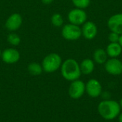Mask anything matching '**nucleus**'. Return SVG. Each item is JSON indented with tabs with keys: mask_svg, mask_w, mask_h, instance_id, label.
<instances>
[{
	"mask_svg": "<svg viewBox=\"0 0 122 122\" xmlns=\"http://www.w3.org/2000/svg\"><path fill=\"white\" fill-rule=\"evenodd\" d=\"M118 42L120 44V45L122 47V34H121L119 35V42Z\"/></svg>",
	"mask_w": 122,
	"mask_h": 122,
	"instance_id": "obj_22",
	"label": "nucleus"
},
{
	"mask_svg": "<svg viewBox=\"0 0 122 122\" xmlns=\"http://www.w3.org/2000/svg\"><path fill=\"white\" fill-rule=\"evenodd\" d=\"M54 1V0H41V2L44 4H50Z\"/></svg>",
	"mask_w": 122,
	"mask_h": 122,
	"instance_id": "obj_21",
	"label": "nucleus"
},
{
	"mask_svg": "<svg viewBox=\"0 0 122 122\" xmlns=\"http://www.w3.org/2000/svg\"><path fill=\"white\" fill-rule=\"evenodd\" d=\"M62 37L69 41H75L81 37V29L80 26L69 23L63 26L61 29Z\"/></svg>",
	"mask_w": 122,
	"mask_h": 122,
	"instance_id": "obj_4",
	"label": "nucleus"
},
{
	"mask_svg": "<svg viewBox=\"0 0 122 122\" xmlns=\"http://www.w3.org/2000/svg\"><path fill=\"white\" fill-rule=\"evenodd\" d=\"M71 2L76 8L85 9L89 6L91 0H71Z\"/></svg>",
	"mask_w": 122,
	"mask_h": 122,
	"instance_id": "obj_19",
	"label": "nucleus"
},
{
	"mask_svg": "<svg viewBox=\"0 0 122 122\" xmlns=\"http://www.w3.org/2000/svg\"><path fill=\"white\" fill-rule=\"evenodd\" d=\"M27 70L31 76H37L42 73L43 68H42L41 65H40L39 63H36V62H32L28 65Z\"/></svg>",
	"mask_w": 122,
	"mask_h": 122,
	"instance_id": "obj_16",
	"label": "nucleus"
},
{
	"mask_svg": "<svg viewBox=\"0 0 122 122\" xmlns=\"http://www.w3.org/2000/svg\"><path fill=\"white\" fill-rule=\"evenodd\" d=\"M105 70L112 76L122 74V61L118 58H110L104 64Z\"/></svg>",
	"mask_w": 122,
	"mask_h": 122,
	"instance_id": "obj_7",
	"label": "nucleus"
},
{
	"mask_svg": "<svg viewBox=\"0 0 122 122\" xmlns=\"http://www.w3.org/2000/svg\"><path fill=\"white\" fill-rule=\"evenodd\" d=\"M119 34L114 32H110L108 36V40L109 42H118L119 39Z\"/></svg>",
	"mask_w": 122,
	"mask_h": 122,
	"instance_id": "obj_20",
	"label": "nucleus"
},
{
	"mask_svg": "<svg viewBox=\"0 0 122 122\" xmlns=\"http://www.w3.org/2000/svg\"><path fill=\"white\" fill-rule=\"evenodd\" d=\"M106 52L109 58H118L122 52V47L119 42H109L106 48Z\"/></svg>",
	"mask_w": 122,
	"mask_h": 122,
	"instance_id": "obj_14",
	"label": "nucleus"
},
{
	"mask_svg": "<svg viewBox=\"0 0 122 122\" xmlns=\"http://www.w3.org/2000/svg\"><path fill=\"white\" fill-rule=\"evenodd\" d=\"M121 106L119 104L114 100H104L98 105L99 115L106 120H113L120 114Z\"/></svg>",
	"mask_w": 122,
	"mask_h": 122,
	"instance_id": "obj_2",
	"label": "nucleus"
},
{
	"mask_svg": "<svg viewBox=\"0 0 122 122\" xmlns=\"http://www.w3.org/2000/svg\"><path fill=\"white\" fill-rule=\"evenodd\" d=\"M67 18L69 23L81 26L87 21V14L84 9L75 7L69 12Z\"/></svg>",
	"mask_w": 122,
	"mask_h": 122,
	"instance_id": "obj_5",
	"label": "nucleus"
},
{
	"mask_svg": "<svg viewBox=\"0 0 122 122\" xmlns=\"http://www.w3.org/2000/svg\"><path fill=\"white\" fill-rule=\"evenodd\" d=\"M51 22L52 25L54 27H61L63 26V24H64L63 17L61 16V14L59 13H55L51 17Z\"/></svg>",
	"mask_w": 122,
	"mask_h": 122,
	"instance_id": "obj_17",
	"label": "nucleus"
},
{
	"mask_svg": "<svg viewBox=\"0 0 122 122\" xmlns=\"http://www.w3.org/2000/svg\"><path fill=\"white\" fill-rule=\"evenodd\" d=\"M108 60V55L105 50L98 48L93 52V60L94 63L100 65H104Z\"/></svg>",
	"mask_w": 122,
	"mask_h": 122,
	"instance_id": "obj_15",
	"label": "nucleus"
},
{
	"mask_svg": "<svg viewBox=\"0 0 122 122\" xmlns=\"http://www.w3.org/2000/svg\"><path fill=\"white\" fill-rule=\"evenodd\" d=\"M119 122H122V113L119 114Z\"/></svg>",
	"mask_w": 122,
	"mask_h": 122,
	"instance_id": "obj_23",
	"label": "nucleus"
},
{
	"mask_svg": "<svg viewBox=\"0 0 122 122\" xmlns=\"http://www.w3.org/2000/svg\"><path fill=\"white\" fill-rule=\"evenodd\" d=\"M85 92V83L82 81L77 79L71 81L68 90L69 95L71 99H79L84 94Z\"/></svg>",
	"mask_w": 122,
	"mask_h": 122,
	"instance_id": "obj_6",
	"label": "nucleus"
},
{
	"mask_svg": "<svg viewBox=\"0 0 122 122\" xmlns=\"http://www.w3.org/2000/svg\"><path fill=\"white\" fill-rule=\"evenodd\" d=\"M86 93L92 98H97L102 93V86L101 83L94 78L90 79L85 83Z\"/></svg>",
	"mask_w": 122,
	"mask_h": 122,
	"instance_id": "obj_8",
	"label": "nucleus"
},
{
	"mask_svg": "<svg viewBox=\"0 0 122 122\" xmlns=\"http://www.w3.org/2000/svg\"><path fill=\"white\" fill-rule=\"evenodd\" d=\"M119 105L121 106V108H122V99L120 100V103H119Z\"/></svg>",
	"mask_w": 122,
	"mask_h": 122,
	"instance_id": "obj_24",
	"label": "nucleus"
},
{
	"mask_svg": "<svg viewBox=\"0 0 122 122\" xmlns=\"http://www.w3.org/2000/svg\"><path fill=\"white\" fill-rule=\"evenodd\" d=\"M60 70L62 77L71 82L79 79L81 75L79 63L73 58H68L62 62Z\"/></svg>",
	"mask_w": 122,
	"mask_h": 122,
	"instance_id": "obj_1",
	"label": "nucleus"
},
{
	"mask_svg": "<svg viewBox=\"0 0 122 122\" xmlns=\"http://www.w3.org/2000/svg\"><path fill=\"white\" fill-rule=\"evenodd\" d=\"M61 57L56 52H51L44 58L41 63V66L43 71L51 73L59 70L61 68Z\"/></svg>",
	"mask_w": 122,
	"mask_h": 122,
	"instance_id": "obj_3",
	"label": "nucleus"
},
{
	"mask_svg": "<svg viewBox=\"0 0 122 122\" xmlns=\"http://www.w3.org/2000/svg\"><path fill=\"white\" fill-rule=\"evenodd\" d=\"M107 26L110 32L122 34V13H117L111 16L107 21Z\"/></svg>",
	"mask_w": 122,
	"mask_h": 122,
	"instance_id": "obj_10",
	"label": "nucleus"
},
{
	"mask_svg": "<svg viewBox=\"0 0 122 122\" xmlns=\"http://www.w3.org/2000/svg\"><path fill=\"white\" fill-rule=\"evenodd\" d=\"M7 41L11 45L17 46L21 42V38L17 34L11 32L7 36Z\"/></svg>",
	"mask_w": 122,
	"mask_h": 122,
	"instance_id": "obj_18",
	"label": "nucleus"
},
{
	"mask_svg": "<svg viewBox=\"0 0 122 122\" xmlns=\"http://www.w3.org/2000/svg\"><path fill=\"white\" fill-rule=\"evenodd\" d=\"M23 22L22 17L19 13L11 14L5 22V27L10 32H15L20 28Z\"/></svg>",
	"mask_w": 122,
	"mask_h": 122,
	"instance_id": "obj_12",
	"label": "nucleus"
},
{
	"mask_svg": "<svg viewBox=\"0 0 122 122\" xmlns=\"http://www.w3.org/2000/svg\"><path fill=\"white\" fill-rule=\"evenodd\" d=\"M1 49H0V58H1Z\"/></svg>",
	"mask_w": 122,
	"mask_h": 122,
	"instance_id": "obj_25",
	"label": "nucleus"
},
{
	"mask_svg": "<svg viewBox=\"0 0 122 122\" xmlns=\"http://www.w3.org/2000/svg\"><path fill=\"white\" fill-rule=\"evenodd\" d=\"M81 74L89 75L93 73L95 68V63L93 59L85 58L79 63Z\"/></svg>",
	"mask_w": 122,
	"mask_h": 122,
	"instance_id": "obj_13",
	"label": "nucleus"
},
{
	"mask_svg": "<svg viewBox=\"0 0 122 122\" xmlns=\"http://www.w3.org/2000/svg\"><path fill=\"white\" fill-rule=\"evenodd\" d=\"M81 36L86 40H91L96 37L98 33V28L97 24L92 21L85 22L81 27Z\"/></svg>",
	"mask_w": 122,
	"mask_h": 122,
	"instance_id": "obj_9",
	"label": "nucleus"
},
{
	"mask_svg": "<svg viewBox=\"0 0 122 122\" xmlns=\"http://www.w3.org/2000/svg\"><path fill=\"white\" fill-rule=\"evenodd\" d=\"M1 60L6 64H14L20 59V53L15 48H6L1 52Z\"/></svg>",
	"mask_w": 122,
	"mask_h": 122,
	"instance_id": "obj_11",
	"label": "nucleus"
}]
</instances>
